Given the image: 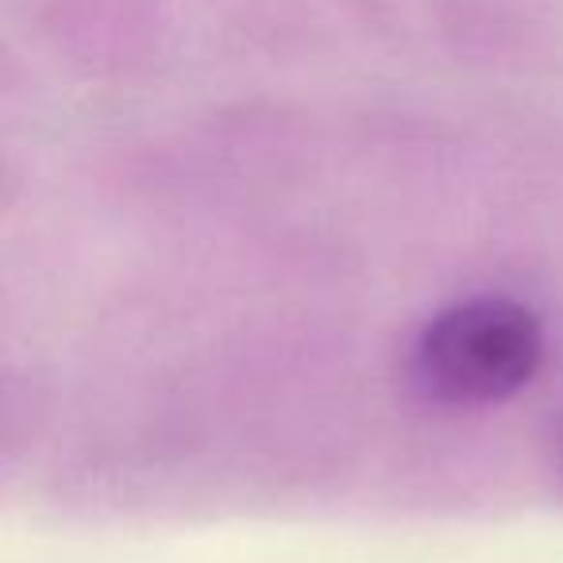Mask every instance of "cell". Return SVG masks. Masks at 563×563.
Returning a JSON list of instances; mask_svg holds the SVG:
<instances>
[{
    "mask_svg": "<svg viewBox=\"0 0 563 563\" xmlns=\"http://www.w3.org/2000/svg\"><path fill=\"white\" fill-rule=\"evenodd\" d=\"M544 355L540 321L509 298L444 309L417 344V383L448 406H494L532 383Z\"/></svg>",
    "mask_w": 563,
    "mask_h": 563,
    "instance_id": "obj_1",
    "label": "cell"
}]
</instances>
